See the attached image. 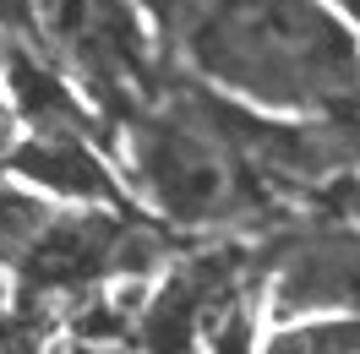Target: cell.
<instances>
[{"instance_id":"cell-13","label":"cell","mask_w":360,"mask_h":354,"mask_svg":"<svg viewBox=\"0 0 360 354\" xmlns=\"http://www.w3.org/2000/svg\"><path fill=\"white\" fill-rule=\"evenodd\" d=\"M0 44H6V33H0Z\"/></svg>"},{"instance_id":"cell-10","label":"cell","mask_w":360,"mask_h":354,"mask_svg":"<svg viewBox=\"0 0 360 354\" xmlns=\"http://www.w3.org/2000/svg\"><path fill=\"white\" fill-rule=\"evenodd\" d=\"M0 33H6V39H33L27 0H0Z\"/></svg>"},{"instance_id":"cell-3","label":"cell","mask_w":360,"mask_h":354,"mask_svg":"<svg viewBox=\"0 0 360 354\" xmlns=\"http://www.w3.org/2000/svg\"><path fill=\"white\" fill-rule=\"evenodd\" d=\"M27 17L33 44L88 93L110 131L164 88L136 0H27Z\"/></svg>"},{"instance_id":"cell-5","label":"cell","mask_w":360,"mask_h":354,"mask_svg":"<svg viewBox=\"0 0 360 354\" xmlns=\"http://www.w3.org/2000/svg\"><path fill=\"white\" fill-rule=\"evenodd\" d=\"M257 284L268 289L273 322L349 316L360 310V218H300L273 223L257 245Z\"/></svg>"},{"instance_id":"cell-2","label":"cell","mask_w":360,"mask_h":354,"mask_svg":"<svg viewBox=\"0 0 360 354\" xmlns=\"http://www.w3.org/2000/svg\"><path fill=\"white\" fill-rule=\"evenodd\" d=\"M115 153L131 164V191L164 229L235 235L278 223V191L240 153L202 82H164L120 120Z\"/></svg>"},{"instance_id":"cell-12","label":"cell","mask_w":360,"mask_h":354,"mask_svg":"<svg viewBox=\"0 0 360 354\" xmlns=\"http://www.w3.org/2000/svg\"><path fill=\"white\" fill-rule=\"evenodd\" d=\"M333 11H338L349 27H360V0H333Z\"/></svg>"},{"instance_id":"cell-4","label":"cell","mask_w":360,"mask_h":354,"mask_svg":"<svg viewBox=\"0 0 360 354\" xmlns=\"http://www.w3.org/2000/svg\"><path fill=\"white\" fill-rule=\"evenodd\" d=\"M164 256H169V235L148 229L131 207L71 202V207L49 213L33 251L17 267V278H22V294H39V300L44 294H88L115 278H142Z\"/></svg>"},{"instance_id":"cell-7","label":"cell","mask_w":360,"mask_h":354,"mask_svg":"<svg viewBox=\"0 0 360 354\" xmlns=\"http://www.w3.org/2000/svg\"><path fill=\"white\" fill-rule=\"evenodd\" d=\"M49 197L44 191H33V185H6L0 180V262L6 267H22V256L33 251L39 240V229L49 223Z\"/></svg>"},{"instance_id":"cell-8","label":"cell","mask_w":360,"mask_h":354,"mask_svg":"<svg viewBox=\"0 0 360 354\" xmlns=\"http://www.w3.org/2000/svg\"><path fill=\"white\" fill-rule=\"evenodd\" d=\"M273 354H360V310L349 316H300L268 338Z\"/></svg>"},{"instance_id":"cell-6","label":"cell","mask_w":360,"mask_h":354,"mask_svg":"<svg viewBox=\"0 0 360 354\" xmlns=\"http://www.w3.org/2000/svg\"><path fill=\"white\" fill-rule=\"evenodd\" d=\"M33 191L60 202H93V207H131L126 185L104 158V142L93 131H22L6 164Z\"/></svg>"},{"instance_id":"cell-11","label":"cell","mask_w":360,"mask_h":354,"mask_svg":"<svg viewBox=\"0 0 360 354\" xmlns=\"http://www.w3.org/2000/svg\"><path fill=\"white\" fill-rule=\"evenodd\" d=\"M142 6H148V11H153L164 27H180L191 11H197V6H202V0H142Z\"/></svg>"},{"instance_id":"cell-1","label":"cell","mask_w":360,"mask_h":354,"mask_svg":"<svg viewBox=\"0 0 360 354\" xmlns=\"http://www.w3.org/2000/svg\"><path fill=\"white\" fill-rule=\"evenodd\" d=\"M197 82L268 114H338L360 98V39L322 0H202L180 22Z\"/></svg>"},{"instance_id":"cell-9","label":"cell","mask_w":360,"mask_h":354,"mask_svg":"<svg viewBox=\"0 0 360 354\" xmlns=\"http://www.w3.org/2000/svg\"><path fill=\"white\" fill-rule=\"evenodd\" d=\"M17 136H22V114H17V104H11V88H6V77H0V169L11 164Z\"/></svg>"}]
</instances>
